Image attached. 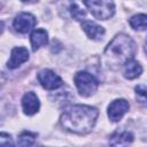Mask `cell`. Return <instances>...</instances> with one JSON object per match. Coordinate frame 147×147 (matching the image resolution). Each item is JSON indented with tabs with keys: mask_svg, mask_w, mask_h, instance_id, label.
<instances>
[{
	"mask_svg": "<svg viewBox=\"0 0 147 147\" xmlns=\"http://www.w3.org/2000/svg\"><path fill=\"white\" fill-rule=\"evenodd\" d=\"M99 111L95 107L86 105H75L64 110L60 117L61 125L72 133H88L96 122Z\"/></svg>",
	"mask_w": 147,
	"mask_h": 147,
	"instance_id": "1",
	"label": "cell"
},
{
	"mask_svg": "<svg viewBox=\"0 0 147 147\" xmlns=\"http://www.w3.org/2000/svg\"><path fill=\"white\" fill-rule=\"evenodd\" d=\"M137 52V46L133 39L126 34H117L105 49V62L109 65H124L133 60Z\"/></svg>",
	"mask_w": 147,
	"mask_h": 147,
	"instance_id": "2",
	"label": "cell"
},
{
	"mask_svg": "<svg viewBox=\"0 0 147 147\" xmlns=\"http://www.w3.org/2000/svg\"><path fill=\"white\" fill-rule=\"evenodd\" d=\"M75 85L82 96H90L95 93L98 88V80L86 71H78L75 77Z\"/></svg>",
	"mask_w": 147,
	"mask_h": 147,
	"instance_id": "3",
	"label": "cell"
},
{
	"mask_svg": "<svg viewBox=\"0 0 147 147\" xmlns=\"http://www.w3.org/2000/svg\"><path fill=\"white\" fill-rule=\"evenodd\" d=\"M84 5L98 20H108L115 13V3L111 1H85Z\"/></svg>",
	"mask_w": 147,
	"mask_h": 147,
	"instance_id": "4",
	"label": "cell"
},
{
	"mask_svg": "<svg viewBox=\"0 0 147 147\" xmlns=\"http://www.w3.org/2000/svg\"><path fill=\"white\" fill-rule=\"evenodd\" d=\"M38 80H39L40 85L45 90H48V91L56 90V88H59L63 84L61 77L57 76L54 71H52L49 69H44V70L39 71Z\"/></svg>",
	"mask_w": 147,
	"mask_h": 147,
	"instance_id": "5",
	"label": "cell"
},
{
	"mask_svg": "<svg viewBox=\"0 0 147 147\" xmlns=\"http://www.w3.org/2000/svg\"><path fill=\"white\" fill-rule=\"evenodd\" d=\"M37 21L36 17L30 13H20L13 22L14 29L20 33H28L33 29Z\"/></svg>",
	"mask_w": 147,
	"mask_h": 147,
	"instance_id": "6",
	"label": "cell"
},
{
	"mask_svg": "<svg viewBox=\"0 0 147 147\" xmlns=\"http://www.w3.org/2000/svg\"><path fill=\"white\" fill-rule=\"evenodd\" d=\"M130 103L125 99H116L108 106V117L113 122H118L129 111Z\"/></svg>",
	"mask_w": 147,
	"mask_h": 147,
	"instance_id": "7",
	"label": "cell"
},
{
	"mask_svg": "<svg viewBox=\"0 0 147 147\" xmlns=\"http://www.w3.org/2000/svg\"><path fill=\"white\" fill-rule=\"evenodd\" d=\"M22 108L24 114L29 116L34 115L40 108V102L37 94L33 92H26L22 98Z\"/></svg>",
	"mask_w": 147,
	"mask_h": 147,
	"instance_id": "8",
	"label": "cell"
},
{
	"mask_svg": "<svg viewBox=\"0 0 147 147\" xmlns=\"http://www.w3.org/2000/svg\"><path fill=\"white\" fill-rule=\"evenodd\" d=\"M29 60V51L25 47H15L11 49L10 59L7 62V67L9 69L18 68L22 63Z\"/></svg>",
	"mask_w": 147,
	"mask_h": 147,
	"instance_id": "9",
	"label": "cell"
},
{
	"mask_svg": "<svg viewBox=\"0 0 147 147\" xmlns=\"http://www.w3.org/2000/svg\"><path fill=\"white\" fill-rule=\"evenodd\" d=\"M133 141V134L129 131H117L109 139L110 147H130Z\"/></svg>",
	"mask_w": 147,
	"mask_h": 147,
	"instance_id": "10",
	"label": "cell"
},
{
	"mask_svg": "<svg viewBox=\"0 0 147 147\" xmlns=\"http://www.w3.org/2000/svg\"><path fill=\"white\" fill-rule=\"evenodd\" d=\"M82 28L85 31V33L87 34V37L93 40H101L106 33L105 29L101 25H99L92 21H84L82 24Z\"/></svg>",
	"mask_w": 147,
	"mask_h": 147,
	"instance_id": "11",
	"label": "cell"
},
{
	"mask_svg": "<svg viewBox=\"0 0 147 147\" xmlns=\"http://www.w3.org/2000/svg\"><path fill=\"white\" fill-rule=\"evenodd\" d=\"M30 41L32 46V51L36 52L41 46H45L48 42V33L45 29H36L31 32Z\"/></svg>",
	"mask_w": 147,
	"mask_h": 147,
	"instance_id": "12",
	"label": "cell"
},
{
	"mask_svg": "<svg viewBox=\"0 0 147 147\" xmlns=\"http://www.w3.org/2000/svg\"><path fill=\"white\" fill-rule=\"evenodd\" d=\"M142 72V67L134 59L124 64V77L127 79H134Z\"/></svg>",
	"mask_w": 147,
	"mask_h": 147,
	"instance_id": "13",
	"label": "cell"
},
{
	"mask_svg": "<svg viewBox=\"0 0 147 147\" xmlns=\"http://www.w3.org/2000/svg\"><path fill=\"white\" fill-rule=\"evenodd\" d=\"M37 134L30 131L22 132L17 138V146L18 147H31L36 142Z\"/></svg>",
	"mask_w": 147,
	"mask_h": 147,
	"instance_id": "14",
	"label": "cell"
},
{
	"mask_svg": "<svg viewBox=\"0 0 147 147\" xmlns=\"http://www.w3.org/2000/svg\"><path fill=\"white\" fill-rule=\"evenodd\" d=\"M146 20H147V16L145 14H138V15L132 16L130 18L129 23L132 26V29L139 30V31H144L146 29Z\"/></svg>",
	"mask_w": 147,
	"mask_h": 147,
	"instance_id": "15",
	"label": "cell"
},
{
	"mask_svg": "<svg viewBox=\"0 0 147 147\" xmlns=\"http://www.w3.org/2000/svg\"><path fill=\"white\" fill-rule=\"evenodd\" d=\"M70 11H71L72 17L77 21H82L85 18V10L82 9L77 2H74L70 5Z\"/></svg>",
	"mask_w": 147,
	"mask_h": 147,
	"instance_id": "16",
	"label": "cell"
},
{
	"mask_svg": "<svg viewBox=\"0 0 147 147\" xmlns=\"http://www.w3.org/2000/svg\"><path fill=\"white\" fill-rule=\"evenodd\" d=\"M0 147H15L11 136L7 132H0Z\"/></svg>",
	"mask_w": 147,
	"mask_h": 147,
	"instance_id": "17",
	"label": "cell"
},
{
	"mask_svg": "<svg viewBox=\"0 0 147 147\" xmlns=\"http://www.w3.org/2000/svg\"><path fill=\"white\" fill-rule=\"evenodd\" d=\"M137 94L141 95V102H145V95H146V86L145 85H138L136 87Z\"/></svg>",
	"mask_w": 147,
	"mask_h": 147,
	"instance_id": "18",
	"label": "cell"
},
{
	"mask_svg": "<svg viewBox=\"0 0 147 147\" xmlns=\"http://www.w3.org/2000/svg\"><path fill=\"white\" fill-rule=\"evenodd\" d=\"M3 28H5V24H3L2 21H0V33L3 31Z\"/></svg>",
	"mask_w": 147,
	"mask_h": 147,
	"instance_id": "19",
	"label": "cell"
},
{
	"mask_svg": "<svg viewBox=\"0 0 147 147\" xmlns=\"http://www.w3.org/2000/svg\"><path fill=\"white\" fill-rule=\"evenodd\" d=\"M41 147H44V146H41Z\"/></svg>",
	"mask_w": 147,
	"mask_h": 147,
	"instance_id": "20",
	"label": "cell"
}]
</instances>
